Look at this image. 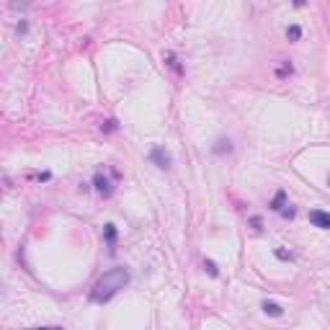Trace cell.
<instances>
[{"mask_svg":"<svg viewBox=\"0 0 330 330\" xmlns=\"http://www.w3.org/2000/svg\"><path fill=\"white\" fill-rule=\"evenodd\" d=\"M129 281H132L129 268H124V266L108 268V271H103V276H98V281L93 284V289H90L88 297L93 305H106V302H111Z\"/></svg>","mask_w":330,"mask_h":330,"instance_id":"6da1fadb","label":"cell"},{"mask_svg":"<svg viewBox=\"0 0 330 330\" xmlns=\"http://www.w3.org/2000/svg\"><path fill=\"white\" fill-rule=\"evenodd\" d=\"M111 178H119V170H111ZM111 178H108L103 170H98L96 176H93V181H90V186H93V188L98 191V194L106 199V196H111V194H114V183H111Z\"/></svg>","mask_w":330,"mask_h":330,"instance_id":"7a4b0ae2","label":"cell"},{"mask_svg":"<svg viewBox=\"0 0 330 330\" xmlns=\"http://www.w3.org/2000/svg\"><path fill=\"white\" fill-rule=\"evenodd\" d=\"M147 158H150V163H152V165H158L160 170H168L170 165H173V158H170V152L165 150L163 144H152Z\"/></svg>","mask_w":330,"mask_h":330,"instance_id":"3957f363","label":"cell"},{"mask_svg":"<svg viewBox=\"0 0 330 330\" xmlns=\"http://www.w3.org/2000/svg\"><path fill=\"white\" fill-rule=\"evenodd\" d=\"M309 222H312L317 230H330V214L323 212V209H312V212H309Z\"/></svg>","mask_w":330,"mask_h":330,"instance_id":"277c9868","label":"cell"},{"mask_svg":"<svg viewBox=\"0 0 330 330\" xmlns=\"http://www.w3.org/2000/svg\"><path fill=\"white\" fill-rule=\"evenodd\" d=\"M116 237H119V230H116V225L114 222H108V225H103V240H106V245H108V253H116Z\"/></svg>","mask_w":330,"mask_h":330,"instance_id":"5b68a950","label":"cell"},{"mask_svg":"<svg viewBox=\"0 0 330 330\" xmlns=\"http://www.w3.org/2000/svg\"><path fill=\"white\" fill-rule=\"evenodd\" d=\"M287 204H289V201H287V191H276L273 199H271V204H268V209H271V212H281Z\"/></svg>","mask_w":330,"mask_h":330,"instance_id":"8992f818","label":"cell"},{"mask_svg":"<svg viewBox=\"0 0 330 330\" xmlns=\"http://www.w3.org/2000/svg\"><path fill=\"white\" fill-rule=\"evenodd\" d=\"M212 152H214V155H230V152H232V142L227 140V137H219V140L214 142Z\"/></svg>","mask_w":330,"mask_h":330,"instance_id":"52a82bcc","label":"cell"},{"mask_svg":"<svg viewBox=\"0 0 330 330\" xmlns=\"http://www.w3.org/2000/svg\"><path fill=\"white\" fill-rule=\"evenodd\" d=\"M261 307H263V312H266V315H271V317H281V315H284V307H281V305H276V302H268V299H266Z\"/></svg>","mask_w":330,"mask_h":330,"instance_id":"ba28073f","label":"cell"},{"mask_svg":"<svg viewBox=\"0 0 330 330\" xmlns=\"http://www.w3.org/2000/svg\"><path fill=\"white\" fill-rule=\"evenodd\" d=\"M163 60H165V65L176 70V75H183V67L178 65V57H176V52H165L163 54Z\"/></svg>","mask_w":330,"mask_h":330,"instance_id":"9c48e42d","label":"cell"},{"mask_svg":"<svg viewBox=\"0 0 330 330\" xmlns=\"http://www.w3.org/2000/svg\"><path fill=\"white\" fill-rule=\"evenodd\" d=\"M287 39H289V41H299V39H302V29H299L297 23L287 26Z\"/></svg>","mask_w":330,"mask_h":330,"instance_id":"30bf717a","label":"cell"},{"mask_svg":"<svg viewBox=\"0 0 330 330\" xmlns=\"http://www.w3.org/2000/svg\"><path fill=\"white\" fill-rule=\"evenodd\" d=\"M273 255H276L279 261H291V258H294V253L287 250V248H276V250H273Z\"/></svg>","mask_w":330,"mask_h":330,"instance_id":"8fae6325","label":"cell"},{"mask_svg":"<svg viewBox=\"0 0 330 330\" xmlns=\"http://www.w3.org/2000/svg\"><path fill=\"white\" fill-rule=\"evenodd\" d=\"M204 268H206V273H209L212 279H217V276H219V268H217V263H214V261H209V258H206V261H204Z\"/></svg>","mask_w":330,"mask_h":330,"instance_id":"7c38bea8","label":"cell"},{"mask_svg":"<svg viewBox=\"0 0 330 330\" xmlns=\"http://www.w3.org/2000/svg\"><path fill=\"white\" fill-rule=\"evenodd\" d=\"M291 72H294V67H291L289 62H284V65L276 70V75H279V78H287V75H291Z\"/></svg>","mask_w":330,"mask_h":330,"instance_id":"4fadbf2b","label":"cell"},{"mask_svg":"<svg viewBox=\"0 0 330 330\" xmlns=\"http://www.w3.org/2000/svg\"><path fill=\"white\" fill-rule=\"evenodd\" d=\"M279 214H281L284 219H294V214H297V209H294V206H291V204H287V206H284V209H281V212H279Z\"/></svg>","mask_w":330,"mask_h":330,"instance_id":"5bb4252c","label":"cell"},{"mask_svg":"<svg viewBox=\"0 0 330 330\" xmlns=\"http://www.w3.org/2000/svg\"><path fill=\"white\" fill-rule=\"evenodd\" d=\"M101 129H103V132H116L119 129V122H116V119H108L106 124H101Z\"/></svg>","mask_w":330,"mask_h":330,"instance_id":"9a60e30c","label":"cell"},{"mask_svg":"<svg viewBox=\"0 0 330 330\" xmlns=\"http://www.w3.org/2000/svg\"><path fill=\"white\" fill-rule=\"evenodd\" d=\"M26 31H29V23H26V21H21V23L16 26V34H18V36H23Z\"/></svg>","mask_w":330,"mask_h":330,"instance_id":"2e32d148","label":"cell"},{"mask_svg":"<svg viewBox=\"0 0 330 330\" xmlns=\"http://www.w3.org/2000/svg\"><path fill=\"white\" fill-rule=\"evenodd\" d=\"M250 225H253V230L255 232H261L263 227H261V217H250Z\"/></svg>","mask_w":330,"mask_h":330,"instance_id":"e0dca14e","label":"cell"},{"mask_svg":"<svg viewBox=\"0 0 330 330\" xmlns=\"http://www.w3.org/2000/svg\"><path fill=\"white\" fill-rule=\"evenodd\" d=\"M34 178H36V181H49V178H52V173H36Z\"/></svg>","mask_w":330,"mask_h":330,"instance_id":"ac0fdd59","label":"cell"},{"mask_svg":"<svg viewBox=\"0 0 330 330\" xmlns=\"http://www.w3.org/2000/svg\"><path fill=\"white\" fill-rule=\"evenodd\" d=\"M34 330H65V328H57V325H52V328H34Z\"/></svg>","mask_w":330,"mask_h":330,"instance_id":"d6986e66","label":"cell"}]
</instances>
